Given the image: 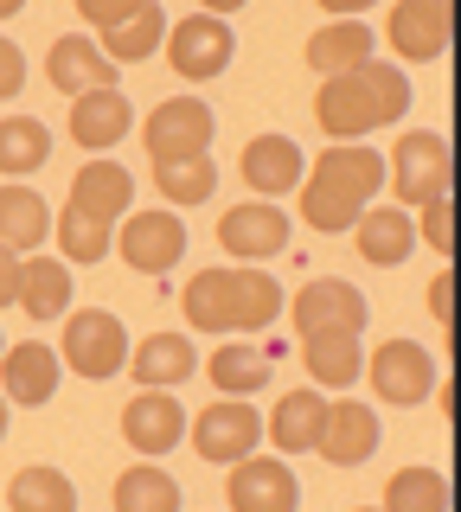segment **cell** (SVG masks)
<instances>
[{"label":"cell","mask_w":461,"mask_h":512,"mask_svg":"<svg viewBox=\"0 0 461 512\" xmlns=\"http://www.w3.org/2000/svg\"><path fill=\"white\" fill-rule=\"evenodd\" d=\"M378 186H385V154L365 141H327V154H314L295 186L301 218L314 231H353V218L378 199Z\"/></svg>","instance_id":"obj_1"},{"label":"cell","mask_w":461,"mask_h":512,"mask_svg":"<svg viewBox=\"0 0 461 512\" xmlns=\"http://www.w3.org/2000/svg\"><path fill=\"white\" fill-rule=\"evenodd\" d=\"M404 109H410V77L404 64H385V58H365L346 77H321V90H314V122H321L327 141H365Z\"/></svg>","instance_id":"obj_2"},{"label":"cell","mask_w":461,"mask_h":512,"mask_svg":"<svg viewBox=\"0 0 461 512\" xmlns=\"http://www.w3.org/2000/svg\"><path fill=\"white\" fill-rule=\"evenodd\" d=\"M449 180H455V148L449 135H436V128H410V135H397L391 148V199L404 205H429V199H449Z\"/></svg>","instance_id":"obj_3"},{"label":"cell","mask_w":461,"mask_h":512,"mask_svg":"<svg viewBox=\"0 0 461 512\" xmlns=\"http://www.w3.org/2000/svg\"><path fill=\"white\" fill-rule=\"evenodd\" d=\"M58 365L90 384L116 378L122 365H129V333H122V320L109 308H77L65 314V333H58Z\"/></svg>","instance_id":"obj_4"},{"label":"cell","mask_w":461,"mask_h":512,"mask_svg":"<svg viewBox=\"0 0 461 512\" xmlns=\"http://www.w3.org/2000/svg\"><path fill=\"white\" fill-rule=\"evenodd\" d=\"M161 52H167V64H173V77H180V84H212V77H225V71H231L237 39H231V20H212V13H186V20H173V26H167Z\"/></svg>","instance_id":"obj_5"},{"label":"cell","mask_w":461,"mask_h":512,"mask_svg":"<svg viewBox=\"0 0 461 512\" xmlns=\"http://www.w3.org/2000/svg\"><path fill=\"white\" fill-rule=\"evenodd\" d=\"M186 436H193L199 461L237 468V461L257 455V442H263V410H250V397H218V404H205L193 423H186Z\"/></svg>","instance_id":"obj_6"},{"label":"cell","mask_w":461,"mask_h":512,"mask_svg":"<svg viewBox=\"0 0 461 512\" xmlns=\"http://www.w3.org/2000/svg\"><path fill=\"white\" fill-rule=\"evenodd\" d=\"M109 250L129 269H141V276H167L186 256V224H180V212H167V205H148V212H129L116 224Z\"/></svg>","instance_id":"obj_7"},{"label":"cell","mask_w":461,"mask_h":512,"mask_svg":"<svg viewBox=\"0 0 461 512\" xmlns=\"http://www.w3.org/2000/svg\"><path fill=\"white\" fill-rule=\"evenodd\" d=\"M359 378H372L378 404L410 410V404H423V397L436 391V359H429L417 340H385L378 352H365V372Z\"/></svg>","instance_id":"obj_8"},{"label":"cell","mask_w":461,"mask_h":512,"mask_svg":"<svg viewBox=\"0 0 461 512\" xmlns=\"http://www.w3.org/2000/svg\"><path fill=\"white\" fill-rule=\"evenodd\" d=\"M365 295L353 282H340V276H314V282H301L295 288V301H289V327H295V340H308V333H359L365 327Z\"/></svg>","instance_id":"obj_9"},{"label":"cell","mask_w":461,"mask_h":512,"mask_svg":"<svg viewBox=\"0 0 461 512\" xmlns=\"http://www.w3.org/2000/svg\"><path fill=\"white\" fill-rule=\"evenodd\" d=\"M455 39V0H391L385 13V45L410 64L442 58Z\"/></svg>","instance_id":"obj_10"},{"label":"cell","mask_w":461,"mask_h":512,"mask_svg":"<svg viewBox=\"0 0 461 512\" xmlns=\"http://www.w3.org/2000/svg\"><path fill=\"white\" fill-rule=\"evenodd\" d=\"M225 506L231 512H295L301 480L282 455H244L237 468H225Z\"/></svg>","instance_id":"obj_11"},{"label":"cell","mask_w":461,"mask_h":512,"mask_svg":"<svg viewBox=\"0 0 461 512\" xmlns=\"http://www.w3.org/2000/svg\"><path fill=\"white\" fill-rule=\"evenodd\" d=\"M218 250L237 256V263H269V256L289 250V212L269 199H250V205H231L218 218Z\"/></svg>","instance_id":"obj_12"},{"label":"cell","mask_w":461,"mask_h":512,"mask_svg":"<svg viewBox=\"0 0 461 512\" xmlns=\"http://www.w3.org/2000/svg\"><path fill=\"white\" fill-rule=\"evenodd\" d=\"M180 436H186V410H180L173 391H135L129 404H122V442H129L141 461L173 455Z\"/></svg>","instance_id":"obj_13"},{"label":"cell","mask_w":461,"mask_h":512,"mask_svg":"<svg viewBox=\"0 0 461 512\" xmlns=\"http://www.w3.org/2000/svg\"><path fill=\"white\" fill-rule=\"evenodd\" d=\"M212 109L199 96H173V103H154V116L141 122V148L154 160H173V154H205L212 148Z\"/></svg>","instance_id":"obj_14"},{"label":"cell","mask_w":461,"mask_h":512,"mask_svg":"<svg viewBox=\"0 0 461 512\" xmlns=\"http://www.w3.org/2000/svg\"><path fill=\"white\" fill-rule=\"evenodd\" d=\"M378 410L372 404H353V397H340V404H327L321 416V436H314V455L327 461V468H359V461L378 455Z\"/></svg>","instance_id":"obj_15"},{"label":"cell","mask_w":461,"mask_h":512,"mask_svg":"<svg viewBox=\"0 0 461 512\" xmlns=\"http://www.w3.org/2000/svg\"><path fill=\"white\" fill-rule=\"evenodd\" d=\"M58 378H65V365H58V346H45V340H20L0 352V397L7 404H26V410L52 404Z\"/></svg>","instance_id":"obj_16"},{"label":"cell","mask_w":461,"mask_h":512,"mask_svg":"<svg viewBox=\"0 0 461 512\" xmlns=\"http://www.w3.org/2000/svg\"><path fill=\"white\" fill-rule=\"evenodd\" d=\"M237 173H244V186L257 192V199H282V192L301 186L308 154H301L289 135H250L244 154H237Z\"/></svg>","instance_id":"obj_17"},{"label":"cell","mask_w":461,"mask_h":512,"mask_svg":"<svg viewBox=\"0 0 461 512\" xmlns=\"http://www.w3.org/2000/svg\"><path fill=\"white\" fill-rule=\"evenodd\" d=\"M141 391H180L186 378L199 372V352L186 333H148V340L129 346V365H122Z\"/></svg>","instance_id":"obj_18"},{"label":"cell","mask_w":461,"mask_h":512,"mask_svg":"<svg viewBox=\"0 0 461 512\" xmlns=\"http://www.w3.org/2000/svg\"><path fill=\"white\" fill-rule=\"evenodd\" d=\"M45 77H52L58 96H90V90H116V64L97 52V39H84V32H65V39H52V52H45Z\"/></svg>","instance_id":"obj_19"},{"label":"cell","mask_w":461,"mask_h":512,"mask_svg":"<svg viewBox=\"0 0 461 512\" xmlns=\"http://www.w3.org/2000/svg\"><path fill=\"white\" fill-rule=\"evenodd\" d=\"M71 205H84V212H97L103 224H122L135 205V173L116 167L109 154H90L84 167L71 173Z\"/></svg>","instance_id":"obj_20"},{"label":"cell","mask_w":461,"mask_h":512,"mask_svg":"<svg viewBox=\"0 0 461 512\" xmlns=\"http://www.w3.org/2000/svg\"><path fill=\"white\" fill-rule=\"evenodd\" d=\"M135 128V109L122 90H90V96H71V141L84 154H109L122 135Z\"/></svg>","instance_id":"obj_21"},{"label":"cell","mask_w":461,"mask_h":512,"mask_svg":"<svg viewBox=\"0 0 461 512\" xmlns=\"http://www.w3.org/2000/svg\"><path fill=\"white\" fill-rule=\"evenodd\" d=\"M321 416H327V397L314 391V384H301V391H282V404L263 416V436L276 442V455H314V436H321Z\"/></svg>","instance_id":"obj_22"},{"label":"cell","mask_w":461,"mask_h":512,"mask_svg":"<svg viewBox=\"0 0 461 512\" xmlns=\"http://www.w3.org/2000/svg\"><path fill=\"white\" fill-rule=\"evenodd\" d=\"M353 244L372 269H397L410 256V244H417V224H410L404 205H365L353 218Z\"/></svg>","instance_id":"obj_23"},{"label":"cell","mask_w":461,"mask_h":512,"mask_svg":"<svg viewBox=\"0 0 461 512\" xmlns=\"http://www.w3.org/2000/svg\"><path fill=\"white\" fill-rule=\"evenodd\" d=\"M365 58H378V32L365 26V20H327V26L308 39L314 77H346V71H359Z\"/></svg>","instance_id":"obj_24"},{"label":"cell","mask_w":461,"mask_h":512,"mask_svg":"<svg viewBox=\"0 0 461 512\" xmlns=\"http://www.w3.org/2000/svg\"><path fill=\"white\" fill-rule=\"evenodd\" d=\"M45 237H52V212H45V199L26 180H7V186H0V250L33 256Z\"/></svg>","instance_id":"obj_25"},{"label":"cell","mask_w":461,"mask_h":512,"mask_svg":"<svg viewBox=\"0 0 461 512\" xmlns=\"http://www.w3.org/2000/svg\"><path fill=\"white\" fill-rule=\"evenodd\" d=\"M13 308H26L33 320H58L71 308V263L65 256H20V295Z\"/></svg>","instance_id":"obj_26"},{"label":"cell","mask_w":461,"mask_h":512,"mask_svg":"<svg viewBox=\"0 0 461 512\" xmlns=\"http://www.w3.org/2000/svg\"><path fill=\"white\" fill-rule=\"evenodd\" d=\"M301 365H308V378L321 384V391L359 384V372H365L359 333H308V340H301Z\"/></svg>","instance_id":"obj_27"},{"label":"cell","mask_w":461,"mask_h":512,"mask_svg":"<svg viewBox=\"0 0 461 512\" xmlns=\"http://www.w3.org/2000/svg\"><path fill=\"white\" fill-rule=\"evenodd\" d=\"M282 314V288L263 263H237L231 269V333H263Z\"/></svg>","instance_id":"obj_28"},{"label":"cell","mask_w":461,"mask_h":512,"mask_svg":"<svg viewBox=\"0 0 461 512\" xmlns=\"http://www.w3.org/2000/svg\"><path fill=\"white\" fill-rule=\"evenodd\" d=\"M161 39H167V13L148 0V7H135V13H129V20H116V26H103V32H97V52L122 71V64H141L148 52H161Z\"/></svg>","instance_id":"obj_29"},{"label":"cell","mask_w":461,"mask_h":512,"mask_svg":"<svg viewBox=\"0 0 461 512\" xmlns=\"http://www.w3.org/2000/svg\"><path fill=\"white\" fill-rule=\"evenodd\" d=\"M109 506L116 512H180V480H173L161 461H135V468L116 474Z\"/></svg>","instance_id":"obj_30"},{"label":"cell","mask_w":461,"mask_h":512,"mask_svg":"<svg viewBox=\"0 0 461 512\" xmlns=\"http://www.w3.org/2000/svg\"><path fill=\"white\" fill-rule=\"evenodd\" d=\"M205 378H212L218 397H257L269 384V359H263V346H250V340H225L205 359Z\"/></svg>","instance_id":"obj_31"},{"label":"cell","mask_w":461,"mask_h":512,"mask_svg":"<svg viewBox=\"0 0 461 512\" xmlns=\"http://www.w3.org/2000/svg\"><path fill=\"white\" fill-rule=\"evenodd\" d=\"M180 308H186V327L231 333V263L225 269H193L186 288H180Z\"/></svg>","instance_id":"obj_32"},{"label":"cell","mask_w":461,"mask_h":512,"mask_svg":"<svg viewBox=\"0 0 461 512\" xmlns=\"http://www.w3.org/2000/svg\"><path fill=\"white\" fill-rule=\"evenodd\" d=\"M7 512H77V487L65 468H45V461H33V468H20L7 480Z\"/></svg>","instance_id":"obj_33"},{"label":"cell","mask_w":461,"mask_h":512,"mask_svg":"<svg viewBox=\"0 0 461 512\" xmlns=\"http://www.w3.org/2000/svg\"><path fill=\"white\" fill-rule=\"evenodd\" d=\"M52 160V128L39 116H0V173L7 180H26Z\"/></svg>","instance_id":"obj_34"},{"label":"cell","mask_w":461,"mask_h":512,"mask_svg":"<svg viewBox=\"0 0 461 512\" xmlns=\"http://www.w3.org/2000/svg\"><path fill=\"white\" fill-rule=\"evenodd\" d=\"M154 186H161V199H167V212L173 205H205L212 199V186H218V167H212V154H173V160H154Z\"/></svg>","instance_id":"obj_35"},{"label":"cell","mask_w":461,"mask_h":512,"mask_svg":"<svg viewBox=\"0 0 461 512\" xmlns=\"http://www.w3.org/2000/svg\"><path fill=\"white\" fill-rule=\"evenodd\" d=\"M52 237H58V256L77 269L103 263L109 256V237H116V224H103L97 212H84V205H65V212L52 218Z\"/></svg>","instance_id":"obj_36"},{"label":"cell","mask_w":461,"mask_h":512,"mask_svg":"<svg viewBox=\"0 0 461 512\" xmlns=\"http://www.w3.org/2000/svg\"><path fill=\"white\" fill-rule=\"evenodd\" d=\"M378 512H449V474L442 468H397L385 480Z\"/></svg>","instance_id":"obj_37"},{"label":"cell","mask_w":461,"mask_h":512,"mask_svg":"<svg viewBox=\"0 0 461 512\" xmlns=\"http://www.w3.org/2000/svg\"><path fill=\"white\" fill-rule=\"evenodd\" d=\"M417 212L423 218H410V224H417L423 244L436 250V256H455V205L449 199H429V205H417Z\"/></svg>","instance_id":"obj_38"},{"label":"cell","mask_w":461,"mask_h":512,"mask_svg":"<svg viewBox=\"0 0 461 512\" xmlns=\"http://www.w3.org/2000/svg\"><path fill=\"white\" fill-rule=\"evenodd\" d=\"M135 7H148V0H77V20H90V26H116V20H129Z\"/></svg>","instance_id":"obj_39"},{"label":"cell","mask_w":461,"mask_h":512,"mask_svg":"<svg viewBox=\"0 0 461 512\" xmlns=\"http://www.w3.org/2000/svg\"><path fill=\"white\" fill-rule=\"evenodd\" d=\"M20 90H26V58L13 39H0V103H13Z\"/></svg>","instance_id":"obj_40"},{"label":"cell","mask_w":461,"mask_h":512,"mask_svg":"<svg viewBox=\"0 0 461 512\" xmlns=\"http://www.w3.org/2000/svg\"><path fill=\"white\" fill-rule=\"evenodd\" d=\"M429 314H436V327L449 333V320H455V269L449 263H442L436 282H429Z\"/></svg>","instance_id":"obj_41"},{"label":"cell","mask_w":461,"mask_h":512,"mask_svg":"<svg viewBox=\"0 0 461 512\" xmlns=\"http://www.w3.org/2000/svg\"><path fill=\"white\" fill-rule=\"evenodd\" d=\"M13 295H20V256L0 250V308H13Z\"/></svg>","instance_id":"obj_42"},{"label":"cell","mask_w":461,"mask_h":512,"mask_svg":"<svg viewBox=\"0 0 461 512\" xmlns=\"http://www.w3.org/2000/svg\"><path fill=\"white\" fill-rule=\"evenodd\" d=\"M314 7H321L327 20H365V7H378V0H314Z\"/></svg>","instance_id":"obj_43"},{"label":"cell","mask_w":461,"mask_h":512,"mask_svg":"<svg viewBox=\"0 0 461 512\" xmlns=\"http://www.w3.org/2000/svg\"><path fill=\"white\" fill-rule=\"evenodd\" d=\"M244 0H199V13H212V20H225V13H237Z\"/></svg>","instance_id":"obj_44"},{"label":"cell","mask_w":461,"mask_h":512,"mask_svg":"<svg viewBox=\"0 0 461 512\" xmlns=\"http://www.w3.org/2000/svg\"><path fill=\"white\" fill-rule=\"evenodd\" d=\"M7 423H13V404H7V397H0V442H7Z\"/></svg>","instance_id":"obj_45"},{"label":"cell","mask_w":461,"mask_h":512,"mask_svg":"<svg viewBox=\"0 0 461 512\" xmlns=\"http://www.w3.org/2000/svg\"><path fill=\"white\" fill-rule=\"evenodd\" d=\"M26 7V0H0V20H13V13H20Z\"/></svg>","instance_id":"obj_46"},{"label":"cell","mask_w":461,"mask_h":512,"mask_svg":"<svg viewBox=\"0 0 461 512\" xmlns=\"http://www.w3.org/2000/svg\"><path fill=\"white\" fill-rule=\"evenodd\" d=\"M353 512H378V506H353Z\"/></svg>","instance_id":"obj_47"},{"label":"cell","mask_w":461,"mask_h":512,"mask_svg":"<svg viewBox=\"0 0 461 512\" xmlns=\"http://www.w3.org/2000/svg\"><path fill=\"white\" fill-rule=\"evenodd\" d=\"M0 352H7V340H0Z\"/></svg>","instance_id":"obj_48"}]
</instances>
